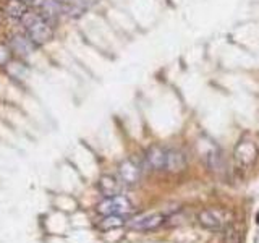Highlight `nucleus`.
<instances>
[{
    "label": "nucleus",
    "instance_id": "f257e3e1",
    "mask_svg": "<svg viewBox=\"0 0 259 243\" xmlns=\"http://www.w3.org/2000/svg\"><path fill=\"white\" fill-rule=\"evenodd\" d=\"M20 23L24 28V34L29 37L34 47H42L47 43H51L54 37V28L46 20L40 18L39 13L28 12Z\"/></svg>",
    "mask_w": 259,
    "mask_h": 243
},
{
    "label": "nucleus",
    "instance_id": "f03ea898",
    "mask_svg": "<svg viewBox=\"0 0 259 243\" xmlns=\"http://www.w3.org/2000/svg\"><path fill=\"white\" fill-rule=\"evenodd\" d=\"M257 157H259V149H257L256 143L253 140H249V138H241L233 149L235 164H237L241 170L253 169L254 164L257 162Z\"/></svg>",
    "mask_w": 259,
    "mask_h": 243
},
{
    "label": "nucleus",
    "instance_id": "7ed1b4c3",
    "mask_svg": "<svg viewBox=\"0 0 259 243\" xmlns=\"http://www.w3.org/2000/svg\"><path fill=\"white\" fill-rule=\"evenodd\" d=\"M96 211L101 216H125L132 211V202L125 196H121V194H117V196L112 198H104L97 205Z\"/></svg>",
    "mask_w": 259,
    "mask_h": 243
},
{
    "label": "nucleus",
    "instance_id": "20e7f679",
    "mask_svg": "<svg viewBox=\"0 0 259 243\" xmlns=\"http://www.w3.org/2000/svg\"><path fill=\"white\" fill-rule=\"evenodd\" d=\"M198 222H199L201 227H204L206 230L219 232V230L224 229L225 224L229 222V221H225V211L207 208V209L199 211Z\"/></svg>",
    "mask_w": 259,
    "mask_h": 243
},
{
    "label": "nucleus",
    "instance_id": "39448f33",
    "mask_svg": "<svg viewBox=\"0 0 259 243\" xmlns=\"http://www.w3.org/2000/svg\"><path fill=\"white\" fill-rule=\"evenodd\" d=\"M165 222L164 214H146V216H138L133 217L132 221L128 222V227L138 232H151L156 230Z\"/></svg>",
    "mask_w": 259,
    "mask_h": 243
},
{
    "label": "nucleus",
    "instance_id": "423d86ee",
    "mask_svg": "<svg viewBox=\"0 0 259 243\" xmlns=\"http://www.w3.org/2000/svg\"><path fill=\"white\" fill-rule=\"evenodd\" d=\"M141 174H143V169L135 159H125V160L120 162L118 175H120V180L123 183L136 185L141 180Z\"/></svg>",
    "mask_w": 259,
    "mask_h": 243
},
{
    "label": "nucleus",
    "instance_id": "0eeeda50",
    "mask_svg": "<svg viewBox=\"0 0 259 243\" xmlns=\"http://www.w3.org/2000/svg\"><path fill=\"white\" fill-rule=\"evenodd\" d=\"M8 46H10L12 52L15 57H18L21 60H26L32 54V49H36L34 44L31 43L26 34H13L8 39Z\"/></svg>",
    "mask_w": 259,
    "mask_h": 243
},
{
    "label": "nucleus",
    "instance_id": "6e6552de",
    "mask_svg": "<svg viewBox=\"0 0 259 243\" xmlns=\"http://www.w3.org/2000/svg\"><path fill=\"white\" fill-rule=\"evenodd\" d=\"M37 13L40 18L46 20L52 28H55V24L59 23V18L63 15L62 4L59 0H44V2L40 4Z\"/></svg>",
    "mask_w": 259,
    "mask_h": 243
},
{
    "label": "nucleus",
    "instance_id": "1a4fd4ad",
    "mask_svg": "<svg viewBox=\"0 0 259 243\" xmlns=\"http://www.w3.org/2000/svg\"><path fill=\"white\" fill-rule=\"evenodd\" d=\"M165 160H167V149L159 144H152L146 151V162L152 170H165Z\"/></svg>",
    "mask_w": 259,
    "mask_h": 243
},
{
    "label": "nucleus",
    "instance_id": "9d476101",
    "mask_svg": "<svg viewBox=\"0 0 259 243\" xmlns=\"http://www.w3.org/2000/svg\"><path fill=\"white\" fill-rule=\"evenodd\" d=\"M97 188L104 198H112L121 193V180L113 175H102L97 182Z\"/></svg>",
    "mask_w": 259,
    "mask_h": 243
},
{
    "label": "nucleus",
    "instance_id": "9b49d317",
    "mask_svg": "<svg viewBox=\"0 0 259 243\" xmlns=\"http://www.w3.org/2000/svg\"><path fill=\"white\" fill-rule=\"evenodd\" d=\"M188 166L186 156L180 149H167V160H165V170L170 174H182Z\"/></svg>",
    "mask_w": 259,
    "mask_h": 243
},
{
    "label": "nucleus",
    "instance_id": "f8f14e48",
    "mask_svg": "<svg viewBox=\"0 0 259 243\" xmlns=\"http://www.w3.org/2000/svg\"><path fill=\"white\" fill-rule=\"evenodd\" d=\"M28 12H29L28 5L20 2V0H10V2H8L7 7H5V15L8 16V18H13L16 21H21L23 16L26 15Z\"/></svg>",
    "mask_w": 259,
    "mask_h": 243
},
{
    "label": "nucleus",
    "instance_id": "ddd939ff",
    "mask_svg": "<svg viewBox=\"0 0 259 243\" xmlns=\"http://www.w3.org/2000/svg\"><path fill=\"white\" fill-rule=\"evenodd\" d=\"M224 166H225V162L222 159L221 151H219L217 148L207 154V167H209V170H212V172L219 174V172H222V170H224Z\"/></svg>",
    "mask_w": 259,
    "mask_h": 243
},
{
    "label": "nucleus",
    "instance_id": "4468645a",
    "mask_svg": "<svg viewBox=\"0 0 259 243\" xmlns=\"http://www.w3.org/2000/svg\"><path fill=\"white\" fill-rule=\"evenodd\" d=\"M125 216H104V219L99 222V229L101 230H112L117 229V227L125 225Z\"/></svg>",
    "mask_w": 259,
    "mask_h": 243
},
{
    "label": "nucleus",
    "instance_id": "2eb2a0df",
    "mask_svg": "<svg viewBox=\"0 0 259 243\" xmlns=\"http://www.w3.org/2000/svg\"><path fill=\"white\" fill-rule=\"evenodd\" d=\"M13 59V52L8 44H0V67H5V65L10 63Z\"/></svg>",
    "mask_w": 259,
    "mask_h": 243
},
{
    "label": "nucleus",
    "instance_id": "dca6fc26",
    "mask_svg": "<svg viewBox=\"0 0 259 243\" xmlns=\"http://www.w3.org/2000/svg\"><path fill=\"white\" fill-rule=\"evenodd\" d=\"M20 2H23V4H26V5H29V4H32V0H20Z\"/></svg>",
    "mask_w": 259,
    "mask_h": 243
},
{
    "label": "nucleus",
    "instance_id": "f3484780",
    "mask_svg": "<svg viewBox=\"0 0 259 243\" xmlns=\"http://www.w3.org/2000/svg\"><path fill=\"white\" fill-rule=\"evenodd\" d=\"M4 15H5V12L0 10V23H2V20H4Z\"/></svg>",
    "mask_w": 259,
    "mask_h": 243
}]
</instances>
